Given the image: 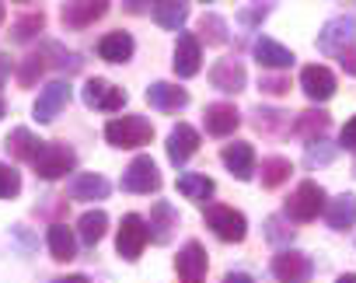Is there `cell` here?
<instances>
[{
    "label": "cell",
    "instance_id": "cell-43",
    "mask_svg": "<svg viewBox=\"0 0 356 283\" xmlns=\"http://www.w3.org/2000/svg\"><path fill=\"white\" fill-rule=\"evenodd\" d=\"M8 74H11V60H8V56H0V84L8 81Z\"/></svg>",
    "mask_w": 356,
    "mask_h": 283
},
{
    "label": "cell",
    "instance_id": "cell-32",
    "mask_svg": "<svg viewBox=\"0 0 356 283\" xmlns=\"http://www.w3.org/2000/svg\"><path fill=\"white\" fill-rule=\"evenodd\" d=\"M200 35L210 42V46H224L227 42V22L220 15H203L200 18Z\"/></svg>",
    "mask_w": 356,
    "mask_h": 283
},
{
    "label": "cell",
    "instance_id": "cell-26",
    "mask_svg": "<svg viewBox=\"0 0 356 283\" xmlns=\"http://www.w3.org/2000/svg\"><path fill=\"white\" fill-rule=\"evenodd\" d=\"M46 241H49L53 259H60V262H70L77 255V238H74V231L67 224H53L49 234H46Z\"/></svg>",
    "mask_w": 356,
    "mask_h": 283
},
{
    "label": "cell",
    "instance_id": "cell-36",
    "mask_svg": "<svg viewBox=\"0 0 356 283\" xmlns=\"http://www.w3.org/2000/svg\"><path fill=\"white\" fill-rule=\"evenodd\" d=\"M46 70V63H42V56H29L25 63H22V70H18V77H22V84H32L35 81V74H42Z\"/></svg>",
    "mask_w": 356,
    "mask_h": 283
},
{
    "label": "cell",
    "instance_id": "cell-22",
    "mask_svg": "<svg viewBox=\"0 0 356 283\" xmlns=\"http://www.w3.org/2000/svg\"><path fill=\"white\" fill-rule=\"evenodd\" d=\"M175 227H178V213L171 210V203H164V200L154 203V210H150V224H147L150 238H154L157 245H168Z\"/></svg>",
    "mask_w": 356,
    "mask_h": 283
},
{
    "label": "cell",
    "instance_id": "cell-39",
    "mask_svg": "<svg viewBox=\"0 0 356 283\" xmlns=\"http://www.w3.org/2000/svg\"><path fill=\"white\" fill-rule=\"evenodd\" d=\"M262 91H269V95H286V91H290V81H283V77H262Z\"/></svg>",
    "mask_w": 356,
    "mask_h": 283
},
{
    "label": "cell",
    "instance_id": "cell-35",
    "mask_svg": "<svg viewBox=\"0 0 356 283\" xmlns=\"http://www.w3.org/2000/svg\"><path fill=\"white\" fill-rule=\"evenodd\" d=\"M42 25H46V18H42V11H39V15H29V18H22V22H15V29H11L15 35H11V39H15V42H29V39H32L35 32H42Z\"/></svg>",
    "mask_w": 356,
    "mask_h": 283
},
{
    "label": "cell",
    "instance_id": "cell-15",
    "mask_svg": "<svg viewBox=\"0 0 356 283\" xmlns=\"http://www.w3.org/2000/svg\"><path fill=\"white\" fill-rule=\"evenodd\" d=\"M200 60H203L200 39L189 35V32L178 35V42H175V60H171L175 74H178V77H196V74H200Z\"/></svg>",
    "mask_w": 356,
    "mask_h": 283
},
{
    "label": "cell",
    "instance_id": "cell-42",
    "mask_svg": "<svg viewBox=\"0 0 356 283\" xmlns=\"http://www.w3.org/2000/svg\"><path fill=\"white\" fill-rule=\"evenodd\" d=\"M224 283H255V280H252L248 273H231V276H227Z\"/></svg>",
    "mask_w": 356,
    "mask_h": 283
},
{
    "label": "cell",
    "instance_id": "cell-44",
    "mask_svg": "<svg viewBox=\"0 0 356 283\" xmlns=\"http://www.w3.org/2000/svg\"><path fill=\"white\" fill-rule=\"evenodd\" d=\"M53 283H88V276H60V280H53Z\"/></svg>",
    "mask_w": 356,
    "mask_h": 283
},
{
    "label": "cell",
    "instance_id": "cell-37",
    "mask_svg": "<svg viewBox=\"0 0 356 283\" xmlns=\"http://www.w3.org/2000/svg\"><path fill=\"white\" fill-rule=\"evenodd\" d=\"M266 234H269V241H286V238L293 234V227L286 231V227H283V217H269V220H266Z\"/></svg>",
    "mask_w": 356,
    "mask_h": 283
},
{
    "label": "cell",
    "instance_id": "cell-34",
    "mask_svg": "<svg viewBox=\"0 0 356 283\" xmlns=\"http://www.w3.org/2000/svg\"><path fill=\"white\" fill-rule=\"evenodd\" d=\"M335 161V147L325 144V136L307 140V165H332Z\"/></svg>",
    "mask_w": 356,
    "mask_h": 283
},
{
    "label": "cell",
    "instance_id": "cell-24",
    "mask_svg": "<svg viewBox=\"0 0 356 283\" xmlns=\"http://www.w3.org/2000/svg\"><path fill=\"white\" fill-rule=\"evenodd\" d=\"M154 22L161 29H182L189 22V0H157L154 4Z\"/></svg>",
    "mask_w": 356,
    "mask_h": 283
},
{
    "label": "cell",
    "instance_id": "cell-45",
    "mask_svg": "<svg viewBox=\"0 0 356 283\" xmlns=\"http://www.w3.org/2000/svg\"><path fill=\"white\" fill-rule=\"evenodd\" d=\"M335 283H356V273H342V276H339Z\"/></svg>",
    "mask_w": 356,
    "mask_h": 283
},
{
    "label": "cell",
    "instance_id": "cell-47",
    "mask_svg": "<svg viewBox=\"0 0 356 283\" xmlns=\"http://www.w3.org/2000/svg\"><path fill=\"white\" fill-rule=\"evenodd\" d=\"M0 22H4V4H0Z\"/></svg>",
    "mask_w": 356,
    "mask_h": 283
},
{
    "label": "cell",
    "instance_id": "cell-46",
    "mask_svg": "<svg viewBox=\"0 0 356 283\" xmlns=\"http://www.w3.org/2000/svg\"><path fill=\"white\" fill-rule=\"evenodd\" d=\"M4 112H8V108H4V98H0V115H4Z\"/></svg>",
    "mask_w": 356,
    "mask_h": 283
},
{
    "label": "cell",
    "instance_id": "cell-2",
    "mask_svg": "<svg viewBox=\"0 0 356 283\" xmlns=\"http://www.w3.org/2000/svg\"><path fill=\"white\" fill-rule=\"evenodd\" d=\"M32 165H35V175H39V179L56 182V179H63L67 172H74L77 154H74L70 147H63V144H42V151L35 154Z\"/></svg>",
    "mask_w": 356,
    "mask_h": 283
},
{
    "label": "cell",
    "instance_id": "cell-1",
    "mask_svg": "<svg viewBox=\"0 0 356 283\" xmlns=\"http://www.w3.org/2000/svg\"><path fill=\"white\" fill-rule=\"evenodd\" d=\"M105 140H108L112 147L133 151V147L150 144V140H154V126H150V119H143V115H115V119L105 126Z\"/></svg>",
    "mask_w": 356,
    "mask_h": 283
},
{
    "label": "cell",
    "instance_id": "cell-23",
    "mask_svg": "<svg viewBox=\"0 0 356 283\" xmlns=\"http://www.w3.org/2000/svg\"><path fill=\"white\" fill-rule=\"evenodd\" d=\"M133 35L129 32H108L102 42H98V56L108 60V63H126L133 56Z\"/></svg>",
    "mask_w": 356,
    "mask_h": 283
},
{
    "label": "cell",
    "instance_id": "cell-38",
    "mask_svg": "<svg viewBox=\"0 0 356 283\" xmlns=\"http://www.w3.org/2000/svg\"><path fill=\"white\" fill-rule=\"evenodd\" d=\"M339 144L346 147V151H356V115L342 126V136H339Z\"/></svg>",
    "mask_w": 356,
    "mask_h": 283
},
{
    "label": "cell",
    "instance_id": "cell-8",
    "mask_svg": "<svg viewBox=\"0 0 356 283\" xmlns=\"http://www.w3.org/2000/svg\"><path fill=\"white\" fill-rule=\"evenodd\" d=\"M84 105L88 108H98V112H119L126 105V91L102 81V77H91L84 84Z\"/></svg>",
    "mask_w": 356,
    "mask_h": 283
},
{
    "label": "cell",
    "instance_id": "cell-29",
    "mask_svg": "<svg viewBox=\"0 0 356 283\" xmlns=\"http://www.w3.org/2000/svg\"><path fill=\"white\" fill-rule=\"evenodd\" d=\"M105 227H108V213L105 210H88L77 220V231H81V241L84 245H98L105 238Z\"/></svg>",
    "mask_w": 356,
    "mask_h": 283
},
{
    "label": "cell",
    "instance_id": "cell-3",
    "mask_svg": "<svg viewBox=\"0 0 356 283\" xmlns=\"http://www.w3.org/2000/svg\"><path fill=\"white\" fill-rule=\"evenodd\" d=\"M353 42H356V18H346V15L328 18L325 29L318 32V53H325V56H339Z\"/></svg>",
    "mask_w": 356,
    "mask_h": 283
},
{
    "label": "cell",
    "instance_id": "cell-30",
    "mask_svg": "<svg viewBox=\"0 0 356 283\" xmlns=\"http://www.w3.org/2000/svg\"><path fill=\"white\" fill-rule=\"evenodd\" d=\"M178 193H182L186 200H207L213 196V179L207 175H196V172H186V175H178Z\"/></svg>",
    "mask_w": 356,
    "mask_h": 283
},
{
    "label": "cell",
    "instance_id": "cell-4",
    "mask_svg": "<svg viewBox=\"0 0 356 283\" xmlns=\"http://www.w3.org/2000/svg\"><path fill=\"white\" fill-rule=\"evenodd\" d=\"M321 210H325V189H321L318 182H300V186L293 189V196L286 200V217H293V220H300V224L314 220Z\"/></svg>",
    "mask_w": 356,
    "mask_h": 283
},
{
    "label": "cell",
    "instance_id": "cell-16",
    "mask_svg": "<svg viewBox=\"0 0 356 283\" xmlns=\"http://www.w3.org/2000/svg\"><path fill=\"white\" fill-rule=\"evenodd\" d=\"M147 102L157 112H178V108L189 105V91L178 88V84H168V81H157V84L147 88Z\"/></svg>",
    "mask_w": 356,
    "mask_h": 283
},
{
    "label": "cell",
    "instance_id": "cell-12",
    "mask_svg": "<svg viewBox=\"0 0 356 283\" xmlns=\"http://www.w3.org/2000/svg\"><path fill=\"white\" fill-rule=\"evenodd\" d=\"M300 88L311 102H328L335 95V74L321 63H311V67L300 70Z\"/></svg>",
    "mask_w": 356,
    "mask_h": 283
},
{
    "label": "cell",
    "instance_id": "cell-20",
    "mask_svg": "<svg viewBox=\"0 0 356 283\" xmlns=\"http://www.w3.org/2000/svg\"><path fill=\"white\" fill-rule=\"evenodd\" d=\"M238 122H241V115H238L234 105H227V102L207 105V133H213V136H231V133L238 129Z\"/></svg>",
    "mask_w": 356,
    "mask_h": 283
},
{
    "label": "cell",
    "instance_id": "cell-27",
    "mask_svg": "<svg viewBox=\"0 0 356 283\" xmlns=\"http://www.w3.org/2000/svg\"><path fill=\"white\" fill-rule=\"evenodd\" d=\"M8 151L18 158V161H35V154L42 151V140L32 133V129H15L11 136H8Z\"/></svg>",
    "mask_w": 356,
    "mask_h": 283
},
{
    "label": "cell",
    "instance_id": "cell-17",
    "mask_svg": "<svg viewBox=\"0 0 356 283\" xmlns=\"http://www.w3.org/2000/svg\"><path fill=\"white\" fill-rule=\"evenodd\" d=\"M245 81H248V74H245L241 60H220V63L210 70V84H213L217 91H227V95H238V91L245 88Z\"/></svg>",
    "mask_w": 356,
    "mask_h": 283
},
{
    "label": "cell",
    "instance_id": "cell-10",
    "mask_svg": "<svg viewBox=\"0 0 356 283\" xmlns=\"http://www.w3.org/2000/svg\"><path fill=\"white\" fill-rule=\"evenodd\" d=\"M70 102V84L67 81H49L42 91H39V102H35V119L39 122H53Z\"/></svg>",
    "mask_w": 356,
    "mask_h": 283
},
{
    "label": "cell",
    "instance_id": "cell-48",
    "mask_svg": "<svg viewBox=\"0 0 356 283\" xmlns=\"http://www.w3.org/2000/svg\"><path fill=\"white\" fill-rule=\"evenodd\" d=\"M18 4H29V0H18Z\"/></svg>",
    "mask_w": 356,
    "mask_h": 283
},
{
    "label": "cell",
    "instance_id": "cell-31",
    "mask_svg": "<svg viewBox=\"0 0 356 283\" xmlns=\"http://www.w3.org/2000/svg\"><path fill=\"white\" fill-rule=\"evenodd\" d=\"M290 172H293V165L286 158H266L262 161V186L266 189H276V186H283L290 179Z\"/></svg>",
    "mask_w": 356,
    "mask_h": 283
},
{
    "label": "cell",
    "instance_id": "cell-9",
    "mask_svg": "<svg viewBox=\"0 0 356 283\" xmlns=\"http://www.w3.org/2000/svg\"><path fill=\"white\" fill-rule=\"evenodd\" d=\"M196 151H200V133H196V126L178 122V126L168 133V161H171V165H186Z\"/></svg>",
    "mask_w": 356,
    "mask_h": 283
},
{
    "label": "cell",
    "instance_id": "cell-40",
    "mask_svg": "<svg viewBox=\"0 0 356 283\" xmlns=\"http://www.w3.org/2000/svg\"><path fill=\"white\" fill-rule=\"evenodd\" d=\"M339 63H342V70H346L349 77H356V46L342 49V53H339Z\"/></svg>",
    "mask_w": 356,
    "mask_h": 283
},
{
    "label": "cell",
    "instance_id": "cell-5",
    "mask_svg": "<svg viewBox=\"0 0 356 283\" xmlns=\"http://www.w3.org/2000/svg\"><path fill=\"white\" fill-rule=\"evenodd\" d=\"M150 241V231H147V220L136 217V213H126L122 217V227H119V238H115V248L126 262H136L143 245Z\"/></svg>",
    "mask_w": 356,
    "mask_h": 283
},
{
    "label": "cell",
    "instance_id": "cell-6",
    "mask_svg": "<svg viewBox=\"0 0 356 283\" xmlns=\"http://www.w3.org/2000/svg\"><path fill=\"white\" fill-rule=\"evenodd\" d=\"M207 224L213 227V234L220 241H245V234H248V220L234 207H210L207 210Z\"/></svg>",
    "mask_w": 356,
    "mask_h": 283
},
{
    "label": "cell",
    "instance_id": "cell-41",
    "mask_svg": "<svg viewBox=\"0 0 356 283\" xmlns=\"http://www.w3.org/2000/svg\"><path fill=\"white\" fill-rule=\"evenodd\" d=\"M122 4H126L129 15H143V11L150 8V0H122Z\"/></svg>",
    "mask_w": 356,
    "mask_h": 283
},
{
    "label": "cell",
    "instance_id": "cell-14",
    "mask_svg": "<svg viewBox=\"0 0 356 283\" xmlns=\"http://www.w3.org/2000/svg\"><path fill=\"white\" fill-rule=\"evenodd\" d=\"M105 11H108V0H70V4H63V25L88 29L98 18H105Z\"/></svg>",
    "mask_w": 356,
    "mask_h": 283
},
{
    "label": "cell",
    "instance_id": "cell-7",
    "mask_svg": "<svg viewBox=\"0 0 356 283\" xmlns=\"http://www.w3.org/2000/svg\"><path fill=\"white\" fill-rule=\"evenodd\" d=\"M122 189H126V193H157V189H161V172H157V165H154L147 154L133 158L129 168L122 172Z\"/></svg>",
    "mask_w": 356,
    "mask_h": 283
},
{
    "label": "cell",
    "instance_id": "cell-19",
    "mask_svg": "<svg viewBox=\"0 0 356 283\" xmlns=\"http://www.w3.org/2000/svg\"><path fill=\"white\" fill-rule=\"evenodd\" d=\"M224 165L241 179V182H248L252 175H255V151H252V144H241V140H234V144H227L224 147Z\"/></svg>",
    "mask_w": 356,
    "mask_h": 283
},
{
    "label": "cell",
    "instance_id": "cell-13",
    "mask_svg": "<svg viewBox=\"0 0 356 283\" xmlns=\"http://www.w3.org/2000/svg\"><path fill=\"white\" fill-rule=\"evenodd\" d=\"M273 276L280 280V283H307V276H311V259L304 255V252H280L276 259H273Z\"/></svg>",
    "mask_w": 356,
    "mask_h": 283
},
{
    "label": "cell",
    "instance_id": "cell-25",
    "mask_svg": "<svg viewBox=\"0 0 356 283\" xmlns=\"http://www.w3.org/2000/svg\"><path fill=\"white\" fill-rule=\"evenodd\" d=\"M70 196L74 200H105L108 196V179L95 175V172H81L70 179Z\"/></svg>",
    "mask_w": 356,
    "mask_h": 283
},
{
    "label": "cell",
    "instance_id": "cell-28",
    "mask_svg": "<svg viewBox=\"0 0 356 283\" xmlns=\"http://www.w3.org/2000/svg\"><path fill=\"white\" fill-rule=\"evenodd\" d=\"M328 126H332L328 112L311 108V112H300V115H297L293 133H297V136H304V140H318V136H325V133H328Z\"/></svg>",
    "mask_w": 356,
    "mask_h": 283
},
{
    "label": "cell",
    "instance_id": "cell-49",
    "mask_svg": "<svg viewBox=\"0 0 356 283\" xmlns=\"http://www.w3.org/2000/svg\"><path fill=\"white\" fill-rule=\"evenodd\" d=\"M207 4H210V0H207Z\"/></svg>",
    "mask_w": 356,
    "mask_h": 283
},
{
    "label": "cell",
    "instance_id": "cell-11",
    "mask_svg": "<svg viewBox=\"0 0 356 283\" xmlns=\"http://www.w3.org/2000/svg\"><path fill=\"white\" fill-rule=\"evenodd\" d=\"M175 269H178V280L182 283H203L207 280V248L200 241H189L175 259Z\"/></svg>",
    "mask_w": 356,
    "mask_h": 283
},
{
    "label": "cell",
    "instance_id": "cell-33",
    "mask_svg": "<svg viewBox=\"0 0 356 283\" xmlns=\"http://www.w3.org/2000/svg\"><path fill=\"white\" fill-rule=\"evenodd\" d=\"M18 193H22V175H18V168H11V165L0 161V200H11V196H18Z\"/></svg>",
    "mask_w": 356,
    "mask_h": 283
},
{
    "label": "cell",
    "instance_id": "cell-21",
    "mask_svg": "<svg viewBox=\"0 0 356 283\" xmlns=\"http://www.w3.org/2000/svg\"><path fill=\"white\" fill-rule=\"evenodd\" d=\"M255 60L266 70H286V67H293V53L286 46H280L276 39H259L255 42Z\"/></svg>",
    "mask_w": 356,
    "mask_h": 283
},
{
    "label": "cell",
    "instance_id": "cell-18",
    "mask_svg": "<svg viewBox=\"0 0 356 283\" xmlns=\"http://www.w3.org/2000/svg\"><path fill=\"white\" fill-rule=\"evenodd\" d=\"M325 220L332 231H349L356 224V196L353 193H342L335 200L325 203Z\"/></svg>",
    "mask_w": 356,
    "mask_h": 283
}]
</instances>
